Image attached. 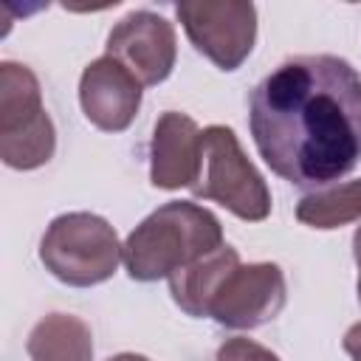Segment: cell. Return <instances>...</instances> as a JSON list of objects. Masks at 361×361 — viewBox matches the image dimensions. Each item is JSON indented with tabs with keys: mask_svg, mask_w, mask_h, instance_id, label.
I'll list each match as a JSON object with an SVG mask.
<instances>
[{
	"mask_svg": "<svg viewBox=\"0 0 361 361\" xmlns=\"http://www.w3.org/2000/svg\"><path fill=\"white\" fill-rule=\"evenodd\" d=\"M240 265V257L231 245H220L217 251H212L209 257L175 271L169 276V293L175 299V305L195 316V319H203L209 316V307H212V299L214 293L220 290V285L226 282V276Z\"/></svg>",
	"mask_w": 361,
	"mask_h": 361,
	"instance_id": "11",
	"label": "cell"
},
{
	"mask_svg": "<svg viewBox=\"0 0 361 361\" xmlns=\"http://www.w3.org/2000/svg\"><path fill=\"white\" fill-rule=\"evenodd\" d=\"M192 45L220 71H237L254 48L257 8L243 0H183L175 6Z\"/></svg>",
	"mask_w": 361,
	"mask_h": 361,
	"instance_id": "6",
	"label": "cell"
},
{
	"mask_svg": "<svg viewBox=\"0 0 361 361\" xmlns=\"http://www.w3.org/2000/svg\"><path fill=\"white\" fill-rule=\"evenodd\" d=\"M25 350L31 361H90L93 336L79 316L51 313L31 330Z\"/></svg>",
	"mask_w": 361,
	"mask_h": 361,
	"instance_id": "12",
	"label": "cell"
},
{
	"mask_svg": "<svg viewBox=\"0 0 361 361\" xmlns=\"http://www.w3.org/2000/svg\"><path fill=\"white\" fill-rule=\"evenodd\" d=\"M296 217L310 228H338L361 217V178L305 195L296 206Z\"/></svg>",
	"mask_w": 361,
	"mask_h": 361,
	"instance_id": "13",
	"label": "cell"
},
{
	"mask_svg": "<svg viewBox=\"0 0 361 361\" xmlns=\"http://www.w3.org/2000/svg\"><path fill=\"white\" fill-rule=\"evenodd\" d=\"M107 361H147V358H144V355H135V353H121V355L107 358Z\"/></svg>",
	"mask_w": 361,
	"mask_h": 361,
	"instance_id": "17",
	"label": "cell"
},
{
	"mask_svg": "<svg viewBox=\"0 0 361 361\" xmlns=\"http://www.w3.org/2000/svg\"><path fill=\"white\" fill-rule=\"evenodd\" d=\"M217 361H279L268 347L251 341V338H228L217 350Z\"/></svg>",
	"mask_w": 361,
	"mask_h": 361,
	"instance_id": "14",
	"label": "cell"
},
{
	"mask_svg": "<svg viewBox=\"0 0 361 361\" xmlns=\"http://www.w3.org/2000/svg\"><path fill=\"white\" fill-rule=\"evenodd\" d=\"M223 243L217 217L189 200H169L135 226L124 243V268L138 282H155L209 257Z\"/></svg>",
	"mask_w": 361,
	"mask_h": 361,
	"instance_id": "2",
	"label": "cell"
},
{
	"mask_svg": "<svg viewBox=\"0 0 361 361\" xmlns=\"http://www.w3.org/2000/svg\"><path fill=\"white\" fill-rule=\"evenodd\" d=\"M353 257H355V265H358V274H361V226L353 234Z\"/></svg>",
	"mask_w": 361,
	"mask_h": 361,
	"instance_id": "16",
	"label": "cell"
},
{
	"mask_svg": "<svg viewBox=\"0 0 361 361\" xmlns=\"http://www.w3.org/2000/svg\"><path fill=\"white\" fill-rule=\"evenodd\" d=\"M79 102L85 118L93 127L104 133H121L133 124L141 107V85L121 62L102 56L82 71Z\"/></svg>",
	"mask_w": 361,
	"mask_h": 361,
	"instance_id": "9",
	"label": "cell"
},
{
	"mask_svg": "<svg viewBox=\"0 0 361 361\" xmlns=\"http://www.w3.org/2000/svg\"><path fill=\"white\" fill-rule=\"evenodd\" d=\"M248 127L271 172L327 186L361 161V76L341 56H293L251 90Z\"/></svg>",
	"mask_w": 361,
	"mask_h": 361,
	"instance_id": "1",
	"label": "cell"
},
{
	"mask_svg": "<svg viewBox=\"0 0 361 361\" xmlns=\"http://www.w3.org/2000/svg\"><path fill=\"white\" fill-rule=\"evenodd\" d=\"M189 189L195 197L217 200L248 223H259L271 214V192L262 175L245 158L237 135L220 124L200 133V166Z\"/></svg>",
	"mask_w": 361,
	"mask_h": 361,
	"instance_id": "4",
	"label": "cell"
},
{
	"mask_svg": "<svg viewBox=\"0 0 361 361\" xmlns=\"http://www.w3.org/2000/svg\"><path fill=\"white\" fill-rule=\"evenodd\" d=\"M54 124L37 76L17 62L0 65V158L14 169L42 166L54 155Z\"/></svg>",
	"mask_w": 361,
	"mask_h": 361,
	"instance_id": "5",
	"label": "cell"
},
{
	"mask_svg": "<svg viewBox=\"0 0 361 361\" xmlns=\"http://www.w3.org/2000/svg\"><path fill=\"white\" fill-rule=\"evenodd\" d=\"M358 299H361V274H358Z\"/></svg>",
	"mask_w": 361,
	"mask_h": 361,
	"instance_id": "18",
	"label": "cell"
},
{
	"mask_svg": "<svg viewBox=\"0 0 361 361\" xmlns=\"http://www.w3.org/2000/svg\"><path fill=\"white\" fill-rule=\"evenodd\" d=\"M175 28L152 11L127 14L107 37V56L121 62L141 87L164 82L175 68Z\"/></svg>",
	"mask_w": 361,
	"mask_h": 361,
	"instance_id": "8",
	"label": "cell"
},
{
	"mask_svg": "<svg viewBox=\"0 0 361 361\" xmlns=\"http://www.w3.org/2000/svg\"><path fill=\"white\" fill-rule=\"evenodd\" d=\"M285 307V276L274 262L237 265L212 299L209 316L234 330H251L279 316Z\"/></svg>",
	"mask_w": 361,
	"mask_h": 361,
	"instance_id": "7",
	"label": "cell"
},
{
	"mask_svg": "<svg viewBox=\"0 0 361 361\" xmlns=\"http://www.w3.org/2000/svg\"><path fill=\"white\" fill-rule=\"evenodd\" d=\"M344 350H347V355H350L353 361H361V322L347 330V336H344Z\"/></svg>",
	"mask_w": 361,
	"mask_h": 361,
	"instance_id": "15",
	"label": "cell"
},
{
	"mask_svg": "<svg viewBox=\"0 0 361 361\" xmlns=\"http://www.w3.org/2000/svg\"><path fill=\"white\" fill-rule=\"evenodd\" d=\"M121 257L124 245H118L116 228L90 212L59 214L39 243L42 265L73 288H90L110 279Z\"/></svg>",
	"mask_w": 361,
	"mask_h": 361,
	"instance_id": "3",
	"label": "cell"
},
{
	"mask_svg": "<svg viewBox=\"0 0 361 361\" xmlns=\"http://www.w3.org/2000/svg\"><path fill=\"white\" fill-rule=\"evenodd\" d=\"M200 166V130L183 113H164L152 133V186L180 189L192 186Z\"/></svg>",
	"mask_w": 361,
	"mask_h": 361,
	"instance_id": "10",
	"label": "cell"
}]
</instances>
